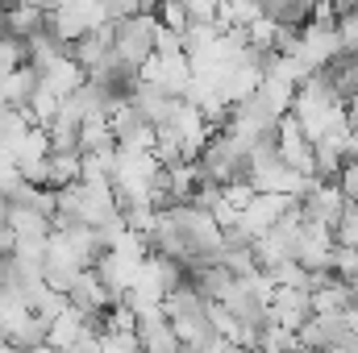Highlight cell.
Wrapping results in <instances>:
<instances>
[{
    "label": "cell",
    "instance_id": "obj_26",
    "mask_svg": "<svg viewBox=\"0 0 358 353\" xmlns=\"http://www.w3.org/2000/svg\"><path fill=\"white\" fill-rule=\"evenodd\" d=\"M17 250V233L8 225H0V254H13Z\"/></svg>",
    "mask_w": 358,
    "mask_h": 353
},
{
    "label": "cell",
    "instance_id": "obj_17",
    "mask_svg": "<svg viewBox=\"0 0 358 353\" xmlns=\"http://www.w3.org/2000/svg\"><path fill=\"white\" fill-rule=\"evenodd\" d=\"M255 350L259 353H292V350H300V333H292V329H283V324L271 320L267 329L259 333V345Z\"/></svg>",
    "mask_w": 358,
    "mask_h": 353
},
{
    "label": "cell",
    "instance_id": "obj_23",
    "mask_svg": "<svg viewBox=\"0 0 358 353\" xmlns=\"http://www.w3.org/2000/svg\"><path fill=\"white\" fill-rule=\"evenodd\" d=\"M155 54H163V59H179V54H187V50H183V33H179V29H159V38H155Z\"/></svg>",
    "mask_w": 358,
    "mask_h": 353
},
{
    "label": "cell",
    "instance_id": "obj_6",
    "mask_svg": "<svg viewBox=\"0 0 358 353\" xmlns=\"http://www.w3.org/2000/svg\"><path fill=\"white\" fill-rule=\"evenodd\" d=\"M313 316H317V312H313V291H300V287H275V295H271V320H275V324L300 333Z\"/></svg>",
    "mask_w": 358,
    "mask_h": 353
},
{
    "label": "cell",
    "instance_id": "obj_14",
    "mask_svg": "<svg viewBox=\"0 0 358 353\" xmlns=\"http://www.w3.org/2000/svg\"><path fill=\"white\" fill-rule=\"evenodd\" d=\"M46 167H50V187L55 191L59 187H71V183L84 179V150H50Z\"/></svg>",
    "mask_w": 358,
    "mask_h": 353
},
{
    "label": "cell",
    "instance_id": "obj_28",
    "mask_svg": "<svg viewBox=\"0 0 358 353\" xmlns=\"http://www.w3.org/2000/svg\"><path fill=\"white\" fill-rule=\"evenodd\" d=\"M8 208H13V200H8V191H4V187H0V225H4V220H8Z\"/></svg>",
    "mask_w": 358,
    "mask_h": 353
},
{
    "label": "cell",
    "instance_id": "obj_4",
    "mask_svg": "<svg viewBox=\"0 0 358 353\" xmlns=\"http://www.w3.org/2000/svg\"><path fill=\"white\" fill-rule=\"evenodd\" d=\"M346 195L338 191V183H313L304 195H300V212L308 225H325V229H338V220L346 216Z\"/></svg>",
    "mask_w": 358,
    "mask_h": 353
},
{
    "label": "cell",
    "instance_id": "obj_29",
    "mask_svg": "<svg viewBox=\"0 0 358 353\" xmlns=\"http://www.w3.org/2000/svg\"><path fill=\"white\" fill-rule=\"evenodd\" d=\"M183 353H196V350H183Z\"/></svg>",
    "mask_w": 358,
    "mask_h": 353
},
{
    "label": "cell",
    "instance_id": "obj_20",
    "mask_svg": "<svg viewBox=\"0 0 358 353\" xmlns=\"http://www.w3.org/2000/svg\"><path fill=\"white\" fill-rule=\"evenodd\" d=\"M155 17H159V25H163V29H179V33L192 25V17H187V4H183V0H159Z\"/></svg>",
    "mask_w": 358,
    "mask_h": 353
},
{
    "label": "cell",
    "instance_id": "obj_1",
    "mask_svg": "<svg viewBox=\"0 0 358 353\" xmlns=\"http://www.w3.org/2000/svg\"><path fill=\"white\" fill-rule=\"evenodd\" d=\"M159 17L155 13H129L121 21H113V50L125 67H146V59L155 54V38H159Z\"/></svg>",
    "mask_w": 358,
    "mask_h": 353
},
{
    "label": "cell",
    "instance_id": "obj_18",
    "mask_svg": "<svg viewBox=\"0 0 358 353\" xmlns=\"http://www.w3.org/2000/svg\"><path fill=\"white\" fill-rule=\"evenodd\" d=\"M59 108H63V96H55V91L46 88V84H42V88L34 91V100L25 104L29 121H34V125H42V129H46V125H50V121L59 117Z\"/></svg>",
    "mask_w": 358,
    "mask_h": 353
},
{
    "label": "cell",
    "instance_id": "obj_25",
    "mask_svg": "<svg viewBox=\"0 0 358 353\" xmlns=\"http://www.w3.org/2000/svg\"><path fill=\"white\" fill-rule=\"evenodd\" d=\"M204 353H259V350H250V345H242V341H229V337H213V341L204 345Z\"/></svg>",
    "mask_w": 358,
    "mask_h": 353
},
{
    "label": "cell",
    "instance_id": "obj_21",
    "mask_svg": "<svg viewBox=\"0 0 358 353\" xmlns=\"http://www.w3.org/2000/svg\"><path fill=\"white\" fill-rule=\"evenodd\" d=\"M338 191L346 195V204H358V154H350L346 163H342V171H338Z\"/></svg>",
    "mask_w": 358,
    "mask_h": 353
},
{
    "label": "cell",
    "instance_id": "obj_5",
    "mask_svg": "<svg viewBox=\"0 0 358 353\" xmlns=\"http://www.w3.org/2000/svg\"><path fill=\"white\" fill-rule=\"evenodd\" d=\"M296 204V195H275V191H259L255 200H250V208L238 216V229H246L255 241L263 237V233H271L279 220H283V212Z\"/></svg>",
    "mask_w": 358,
    "mask_h": 353
},
{
    "label": "cell",
    "instance_id": "obj_12",
    "mask_svg": "<svg viewBox=\"0 0 358 353\" xmlns=\"http://www.w3.org/2000/svg\"><path fill=\"white\" fill-rule=\"evenodd\" d=\"M38 88H42V71H38V67H17V71L0 75V91H4V100L17 104V108H25Z\"/></svg>",
    "mask_w": 358,
    "mask_h": 353
},
{
    "label": "cell",
    "instance_id": "obj_9",
    "mask_svg": "<svg viewBox=\"0 0 358 353\" xmlns=\"http://www.w3.org/2000/svg\"><path fill=\"white\" fill-rule=\"evenodd\" d=\"M321 71H325V80L334 84V91L342 96V104L358 100V50H338Z\"/></svg>",
    "mask_w": 358,
    "mask_h": 353
},
{
    "label": "cell",
    "instance_id": "obj_27",
    "mask_svg": "<svg viewBox=\"0 0 358 353\" xmlns=\"http://www.w3.org/2000/svg\"><path fill=\"white\" fill-rule=\"evenodd\" d=\"M21 4H34V8H42V13H55L63 0H21Z\"/></svg>",
    "mask_w": 358,
    "mask_h": 353
},
{
    "label": "cell",
    "instance_id": "obj_11",
    "mask_svg": "<svg viewBox=\"0 0 358 353\" xmlns=\"http://www.w3.org/2000/svg\"><path fill=\"white\" fill-rule=\"evenodd\" d=\"M17 237H55V220L29 204H13L8 208V220H4Z\"/></svg>",
    "mask_w": 358,
    "mask_h": 353
},
{
    "label": "cell",
    "instance_id": "obj_13",
    "mask_svg": "<svg viewBox=\"0 0 358 353\" xmlns=\"http://www.w3.org/2000/svg\"><path fill=\"white\" fill-rule=\"evenodd\" d=\"M84 80H88V71H84V67H80L71 54H67V59H59L55 67H46V71H42V84L55 91V96H63V100H67L71 91L80 88Z\"/></svg>",
    "mask_w": 358,
    "mask_h": 353
},
{
    "label": "cell",
    "instance_id": "obj_24",
    "mask_svg": "<svg viewBox=\"0 0 358 353\" xmlns=\"http://www.w3.org/2000/svg\"><path fill=\"white\" fill-rule=\"evenodd\" d=\"M192 21H221V0H183Z\"/></svg>",
    "mask_w": 358,
    "mask_h": 353
},
{
    "label": "cell",
    "instance_id": "obj_10",
    "mask_svg": "<svg viewBox=\"0 0 358 353\" xmlns=\"http://www.w3.org/2000/svg\"><path fill=\"white\" fill-rule=\"evenodd\" d=\"M4 33H17V38H38L42 29H50V13H42V8H34V4H8L4 13Z\"/></svg>",
    "mask_w": 358,
    "mask_h": 353
},
{
    "label": "cell",
    "instance_id": "obj_8",
    "mask_svg": "<svg viewBox=\"0 0 358 353\" xmlns=\"http://www.w3.org/2000/svg\"><path fill=\"white\" fill-rule=\"evenodd\" d=\"M67 299H71V308H80L84 316L108 312L113 303H121V299H117V295L100 283V274H96V270H84V274H80V283L71 287V295H67Z\"/></svg>",
    "mask_w": 358,
    "mask_h": 353
},
{
    "label": "cell",
    "instance_id": "obj_22",
    "mask_svg": "<svg viewBox=\"0 0 358 353\" xmlns=\"http://www.w3.org/2000/svg\"><path fill=\"white\" fill-rule=\"evenodd\" d=\"M255 195H259V187H255V183H229V187H225V204H229L238 216L250 208V200H255Z\"/></svg>",
    "mask_w": 358,
    "mask_h": 353
},
{
    "label": "cell",
    "instance_id": "obj_7",
    "mask_svg": "<svg viewBox=\"0 0 358 353\" xmlns=\"http://www.w3.org/2000/svg\"><path fill=\"white\" fill-rule=\"evenodd\" d=\"M129 100H134V108H138V112H142V117L159 129V125H167V121L176 117V108H179V100H183V96L167 91L163 84H146V80H142V84L134 88V96H129Z\"/></svg>",
    "mask_w": 358,
    "mask_h": 353
},
{
    "label": "cell",
    "instance_id": "obj_16",
    "mask_svg": "<svg viewBox=\"0 0 358 353\" xmlns=\"http://www.w3.org/2000/svg\"><path fill=\"white\" fill-rule=\"evenodd\" d=\"M29 129H34V121H29L25 108H17V104L0 108V146H4V150H17ZM13 158H17V154H13Z\"/></svg>",
    "mask_w": 358,
    "mask_h": 353
},
{
    "label": "cell",
    "instance_id": "obj_2",
    "mask_svg": "<svg viewBox=\"0 0 358 353\" xmlns=\"http://www.w3.org/2000/svg\"><path fill=\"white\" fill-rule=\"evenodd\" d=\"M171 216H176L179 233H183V241H187V250H192V262H196V258H208V254L221 250V233H225V229H221V220H217L208 208L176 204Z\"/></svg>",
    "mask_w": 358,
    "mask_h": 353
},
{
    "label": "cell",
    "instance_id": "obj_19",
    "mask_svg": "<svg viewBox=\"0 0 358 353\" xmlns=\"http://www.w3.org/2000/svg\"><path fill=\"white\" fill-rule=\"evenodd\" d=\"M17 67H29V42L17 33H4L0 38V75H8Z\"/></svg>",
    "mask_w": 358,
    "mask_h": 353
},
{
    "label": "cell",
    "instance_id": "obj_3",
    "mask_svg": "<svg viewBox=\"0 0 358 353\" xmlns=\"http://www.w3.org/2000/svg\"><path fill=\"white\" fill-rule=\"evenodd\" d=\"M138 345L142 353H183V341H179L171 316L163 312V303H150L138 312Z\"/></svg>",
    "mask_w": 358,
    "mask_h": 353
},
{
    "label": "cell",
    "instance_id": "obj_15",
    "mask_svg": "<svg viewBox=\"0 0 358 353\" xmlns=\"http://www.w3.org/2000/svg\"><path fill=\"white\" fill-rule=\"evenodd\" d=\"M80 150H84V154H113V150H121V142H117L108 117L84 121V129H80Z\"/></svg>",
    "mask_w": 358,
    "mask_h": 353
}]
</instances>
